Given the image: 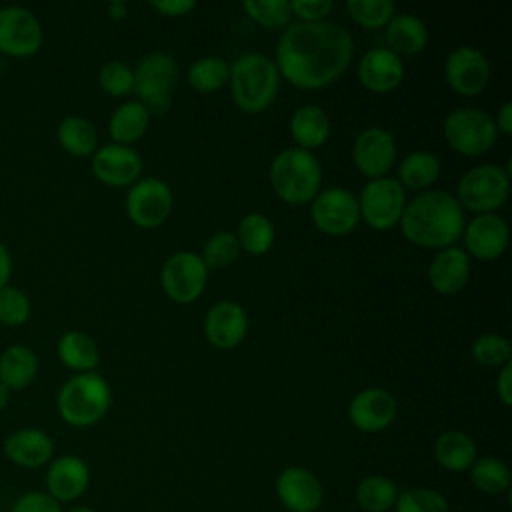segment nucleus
I'll use <instances>...</instances> for the list:
<instances>
[{
	"label": "nucleus",
	"instance_id": "1",
	"mask_svg": "<svg viewBox=\"0 0 512 512\" xmlns=\"http://www.w3.org/2000/svg\"><path fill=\"white\" fill-rule=\"evenodd\" d=\"M354 54L346 28L332 22H298L282 32L276 68L296 88L318 90L340 78Z\"/></svg>",
	"mask_w": 512,
	"mask_h": 512
},
{
	"label": "nucleus",
	"instance_id": "2",
	"mask_svg": "<svg viewBox=\"0 0 512 512\" xmlns=\"http://www.w3.org/2000/svg\"><path fill=\"white\" fill-rule=\"evenodd\" d=\"M402 234L422 248H448L464 232V210L458 200L444 190L418 194L404 206L400 218Z\"/></svg>",
	"mask_w": 512,
	"mask_h": 512
},
{
	"label": "nucleus",
	"instance_id": "3",
	"mask_svg": "<svg viewBox=\"0 0 512 512\" xmlns=\"http://www.w3.org/2000/svg\"><path fill=\"white\" fill-rule=\"evenodd\" d=\"M230 90L234 104L246 114L264 112L276 98L280 88V72L276 64L258 52L236 58L230 66Z\"/></svg>",
	"mask_w": 512,
	"mask_h": 512
},
{
	"label": "nucleus",
	"instance_id": "4",
	"mask_svg": "<svg viewBox=\"0 0 512 512\" xmlns=\"http://www.w3.org/2000/svg\"><path fill=\"white\" fill-rule=\"evenodd\" d=\"M270 184L280 200L294 206L306 204L320 192V162L308 150L286 148L270 164Z\"/></svg>",
	"mask_w": 512,
	"mask_h": 512
},
{
	"label": "nucleus",
	"instance_id": "5",
	"mask_svg": "<svg viewBox=\"0 0 512 512\" xmlns=\"http://www.w3.org/2000/svg\"><path fill=\"white\" fill-rule=\"evenodd\" d=\"M112 402L108 382L92 372L72 376L58 392L56 406L60 418L76 428H86L104 418Z\"/></svg>",
	"mask_w": 512,
	"mask_h": 512
},
{
	"label": "nucleus",
	"instance_id": "6",
	"mask_svg": "<svg viewBox=\"0 0 512 512\" xmlns=\"http://www.w3.org/2000/svg\"><path fill=\"white\" fill-rule=\"evenodd\" d=\"M508 170L496 164H480L470 168L456 186V200L462 210L476 214H490L500 208L508 198Z\"/></svg>",
	"mask_w": 512,
	"mask_h": 512
},
{
	"label": "nucleus",
	"instance_id": "7",
	"mask_svg": "<svg viewBox=\"0 0 512 512\" xmlns=\"http://www.w3.org/2000/svg\"><path fill=\"white\" fill-rule=\"evenodd\" d=\"M178 68L170 54L152 52L140 58L134 70V92L148 114H164L172 104Z\"/></svg>",
	"mask_w": 512,
	"mask_h": 512
},
{
	"label": "nucleus",
	"instance_id": "8",
	"mask_svg": "<svg viewBox=\"0 0 512 512\" xmlns=\"http://www.w3.org/2000/svg\"><path fill=\"white\" fill-rule=\"evenodd\" d=\"M444 138L456 152L480 156L496 144L498 130L488 112L480 108H456L444 120Z\"/></svg>",
	"mask_w": 512,
	"mask_h": 512
},
{
	"label": "nucleus",
	"instance_id": "9",
	"mask_svg": "<svg viewBox=\"0 0 512 512\" xmlns=\"http://www.w3.org/2000/svg\"><path fill=\"white\" fill-rule=\"evenodd\" d=\"M406 196L404 188L396 178H374L368 180L360 192L358 208L360 218L374 230L394 228L404 212Z\"/></svg>",
	"mask_w": 512,
	"mask_h": 512
},
{
	"label": "nucleus",
	"instance_id": "10",
	"mask_svg": "<svg viewBox=\"0 0 512 512\" xmlns=\"http://www.w3.org/2000/svg\"><path fill=\"white\" fill-rule=\"evenodd\" d=\"M208 268L194 252L182 250L172 254L160 272V282L166 296L178 304L194 302L206 286Z\"/></svg>",
	"mask_w": 512,
	"mask_h": 512
},
{
	"label": "nucleus",
	"instance_id": "11",
	"mask_svg": "<svg viewBox=\"0 0 512 512\" xmlns=\"http://www.w3.org/2000/svg\"><path fill=\"white\" fill-rule=\"evenodd\" d=\"M310 218L314 226L330 236L352 232L360 222L358 198L346 188H328L314 196Z\"/></svg>",
	"mask_w": 512,
	"mask_h": 512
},
{
	"label": "nucleus",
	"instance_id": "12",
	"mask_svg": "<svg viewBox=\"0 0 512 512\" xmlns=\"http://www.w3.org/2000/svg\"><path fill=\"white\" fill-rule=\"evenodd\" d=\"M172 210V192L158 178L136 180L126 196L128 218L140 228H158L166 222Z\"/></svg>",
	"mask_w": 512,
	"mask_h": 512
},
{
	"label": "nucleus",
	"instance_id": "13",
	"mask_svg": "<svg viewBox=\"0 0 512 512\" xmlns=\"http://www.w3.org/2000/svg\"><path fill=\"white\" fill-rule=\"evenodd\" d=\"M42 38V26L28 8H0V52L26 58L40 50Z\"/></svg>",
	"mask_w": 512,
	"mask_h": 512
},
{
	"label": "nucleus",
	"instance_id": "14",
	"mask_svg": "<svg viewBox=\"0 0 512 512\" xmlns=\"http://www.w3.org/2000/svg\"><path fill=\"white\" fill-rule=\"evenodd\" d=\"M444 78L454 92L462 96H476L488 86L490 64L478 48L458 46L446 58Z\"/></svg>",
	"mask_w": 512,
	"mask_h": 512
},
{
	"label": "nucleus",
	"instance_id": "15",
	"mask_svg": "<svg viewBox=\"0 0 512 512\" xmlns=\"http://www.w3.org/2000/svg\"><path fill=\"white\" fill-rule=\"evenodd\" d=\"M276 496L288 512H316L324 500V488L314 472L288 466L276 478Z\"/></svg>",
	"mask_w": 512,
	"mask_h": 512
},
{
	"label": "nucleus",
	"instance_id": "16",
	"mask_svg": "<svg viewBox=\"0 0 512 512\" xmlns=\"http://www.w3.org/2000/svg\"><path fill=\"white\" fill-rule=\"evenodd\" d=\"M352 160L370 180L382 178L396 160V142L392 134L378 126L362 130L352 144Z\"/></svg>",
	"mask_w": 512,
	"mask_h": 512
},
{
	"label": "nucleus",
	"instance_id": "17",
	"mask_svg": "<svg viewBox=\"0 0 512 512\" xmlns=\"http://www.w3.org/2000/svg\"><path fill=\"white\" fill-rule=\"evenodd\" d=\"M466 254L478 260H496L508 246V224L496 212L478 214L464 228Z\"/></svg>",
	"mask_w": 512,
	"mask_h": 512
},
{
	"label": "nucleus",
	"instance_id": "18",
	"mask_svg": "<svg viewBox=\"0 0 512 512\" xmlns=\"http://www.w3.org/2000/svg\"><path fill=\"white\" fill-rule=\"evenodd\" d=\"M92 174L108 186H128L140 178L142 158L130 146L106 144L94 152Z\"/></svg>",
	"mask_w": 512,
	"mask_h": 512
},
{
	"label": "nucleus",
	"instance_id": "19",
	"mask_svg": "<svg viewBox=\"0 0 512 512\" xmlns=\"http://www.w3.org/2000/svg\"><path fill=\"white\" fill-rule=\"evenodd\" d=\"M396 398L384 388L360 390L348 406L350 422L362 432H380L396 418Z\"/></svg>",
	"mask_w": 512,
	"mask_h": 512
},
{
	"label": "nucleus",
	"instance_id": "20",
	"mask_svg": "<svg viewBox=\"0 0 512 512\" xmlns=\"http://www.w3.org/2000/svg\"><path fill=\"white\" fill-rule=\"evenodd\" d=\"M248 330V316L244 308L232 300L216 302L204 318L206 340L220 350L236 348Z\"/></svg>",
	"mask_w": 512,
	"mask_h": 512
},
{
	"label": "nucleus",
	"instance_id": "21",
	"mask_svg": "<svg viewBox=\"0 0 512 512\" xmlns=\"http://www.w3.org/2000/svg\"><path fill=\"white\" fill-rule=\"evenodd\" d=\"M90 484V470L78 456L64 454L56 458L46 472V492L56 502L78 500Z\"/></svg>",
	"mask_w": 512,
	"mask_h": 512
},
{
	"label": "nucleus",
	"instance_id": "22",
	"mask_svg": "<svg viewBox=\"0 0 512 512\" xmlns=\"http://www.w3.org/2000/svg\"><path fill=\"white\" fill-rule=\"evenodd\" d=\"M358 78L370 92H392L404 78V66L400 56L388 48L368 50L358 64Z\"/></svg>",
	"mask_w": 512,
	"mask_h": 512
},
{
	"label": "nucleus",
	"instance_id": "23",
	"mask_svg": "<svg viewBox=\"0 0 512 512\" xmlns=\"http://www.w3.org/2000/svg\"><path fill=\"white\" fill-rule=\"evenodd\" d=\"M470 276V256L464 248L448 246L438 250L428 268V280L440 294L460 292Z\"/></svg>",
	"mask_w": 512,
	"mask_h": 512
},
{
	"label": "nucleus",
	"instance_id": "24",
	"mask_svg": "<svg viewBox=\"0 0 512 512\" xmlns=\"http://www.w3.org/2000/svg\"><path fill=\"white\" fill-rule=\"evenodd\" d=\"M6 458L22 468H38L54 454L52 438L38 428H20L4 440Z\"/></svg>",
	"mask_w": 512,
	"mask_h": 512
},
{
	"label": "nucleus",
	"instance_id": "25",
	"mask_svg": "<svg viewBox=\"0 0 512 512\" xmlns=\"http://www.w3.org/2000/svg\"><path fill=\"white\" fill-rule=\"evenodd\" d=\"M386 42L396 56H412L424 50L428 28L414 14H398L386 24Z\"/></svg>",
	"mask_w": 512,
	"mask_h": 512
},
{
	"label": "nucleus",
	"instance_id": "26",
	"mask_svg": "<svg viewBox=\"0 0 512 512\" xmlns=\"http://www.w3.org/2000/svg\"><path fill=\"white\" fill-rule=\"evenodd\" d=\"M290 132L298 148L310 152L328 140L330 120L320 106L306 104L294 110L290 118Z\"/></svg>",
	"mask_w": 512,
	"mask_h": 512
},
{
	"label": "nucleus",
	"instance_id": "27",
	"mask_svg": "<svg viewBox=\"0 0 512 512\" xmlns=\"http://www.w3.org/2000/svg\"><path fill=\"white\" fill-rule=\"evenodd\" d=\"M434 458L444 470H450V472L470 470V466L478 458L476 442L472 440V436L460 430L442 432L434 442Z\"/></svg>",
	"mask_w": 512,
	"mask_h": 512
},
{
	"label": "nucleus",
	"instance_id": "28",
	"mask_svg": "<svg viewBox=\"0 0 512 512\" xmlns=\"http://www.w3.org/2000/svg\"><path fill=\"white\" fill-rule=\"evenodd\" d=\"M38 358L22 344L8 346L0 356V382L8 390H22L36 378Z\"/></svg>",
	"mask_w": 512,
	"mask_h": 512
},
{
	"label": "nucleus",
	"instance_id": "29",
	"mask_svg": "<svg viewBox=\"0 0 512 512\" xmlns=\"http://www.w3.org/2000/svg\"><path fill=\"white\" fill-rule=\"evenodd\" d=\"M148 122L150 114L144 104H140L138 100H130L112 112L108 132L116 144L128 146L144 136Z\"/></svg>",
	"mask_w": 512,
	"mask_h": 512
},
{
	"label": "nucleus",
	"instance_id": "30",
	"mask_svg": "<svg viewBox=\"0 0 512 512\" xmlns=\"http://www.w3.org/2000/svg\"><path fill=\"white\" fill-rule=\"evenodd\" d=\"M58 356L64 366L80 372H92L100 360L98 346L96 342L80 332V330H70L60 336L58 340Z\"/></svg>",
	"mask_w": 512,
	"mask_h": 512
},
{
	"label": "nucleus",
	"instance_id": "31",
	"mask_svg": "<svg viewBox=\"0 0 512 512\" xmlns=\"http://www.w3.org/2000/svg\"><path fill=\"white\" fill-rule=\"evenodd\" d=\"M398 492V486L390 478L372 474L358 482L356 502L364 512H386L394 508Z\"/></svg>",
	"mask_w": 512,
	"mask_h": 512
},
{
	"label": "nucleus",
	"instance_id": "32",
	"mask_svg": "<svg viewBox=\"0 0 512 512\" xmlns=\"http://www.w3.org/2000/svg\"><path fill=\"white\" fill-rule=\"evenodd\" d=\"M438 176H440L438 158L424 150H416L404 156L398 168V182L414 190L432 186L438 180Z\"/></svg>",
	"mask_w": 512,
	"mask_h": 512
},
{
	"label": "nucleus",
	"instance_id": "33",
	"mask_svg": "<svg viewBox=\"0 0 512 512\" xmlns=\"http://www.w3.org/2000/svg\"><path fill=\"white\" fill-rule=\"evenodd\" d=\"M236 240L248 254L262 256L274 244V224L260 212H250L238 222Z\"/></svg>",
	"mask_w": 512,
	"mask_h": 512
},
{
	"label": "nucleus",
	"instance_id": "34",
	"mask_svg": "<svg viewBox=\"0 0 512 512\" xmlns=\"http://www.w3.org/2000/svg\"><path fill=\"white\" fill-rule=\"evenodd\" d=\"M58 142L72 156H88L96 152L98 134L96 128L80 116H68L58 126Z\"/></svg>",
	"mask_w": 512,
	"mask_h": 512
},
{
	"label": "nucleus",
	"instance_id": "35",
	"mask_svg": "<svg viewBox=\"0 0 512 512\" xmlns=\"http://www.w3.org/2000/svg\"><path fill=\"white\" fill-rule=\"evenodd\" d=\"M470 480L476 490L498 496L510 490V468L496 456H482L470 466Z\"/></svg>",
	"mask_w": 512,
	"mask_h": 512
},
{
	"label": "nucleus",
	"instance_id": "36",
	"mask_svg": "<svg viewBox=\"0 0 512 512\" xmlns=\"http://www.w3.org/2000/svg\"><path fill=\"white\" fill-rule=\"evenodd\" d=\"M230 76V66L218 56H204L198 58L188 68V84L196 92H216L220 90Z\"/></svg>",
	"mask_w": 512,
	"mask_h": 512
},
{
	"label": "nucleus",
	"instance_id": "37",
	"mask_svg": "<svg viewBox=\"0 0 512 512\" xmlns=\"http://www.w3.org/2000/svg\"><path fill=\"white\" fill-rule=\"evenodd\" d=\"M394 512H450L444 494L432 488L416 486L398 492Z\"/></svg>",
	"mask_w": 512,
	"mask_h": 512
},
{
	"label": "nucleus",
	"instance_id": "38",
	"mask_svg": "<svg viewBox=\"0 0 512 512\" xmlns=\"http://www.w3.org/2000/svg\"><path fill=\"white\" fill-rule=\"evenodd\" d=\"M510 356H512V346H510L508 338H504L502 334L486 332L472 342V358L480 366H486V368L500 366L502 368L504 364L510 362Z\"/></svg>",
	"mask_w": 512,
	"mask_h": 512
},
{
	"label": "nucleus",
	"instance_id": "39",
	"mask_svg": "<svg viewBox=\"0 0 512 512\" xmlns=\"http://www.w3.org/2000/svg\"><path fill=\"white\" fill-rule=\"evenodd\" d=\"M346 10L350 18L364 28H380L394 16V2L390 0H348Z\"/></svg>",
	"mask_w": 512,
	"mask_h": 512
},
{
	"label": "nucleus",
	"instance_id": "40",
	"mask_svg": "<svg viewBox=\"0 0 512 512\" xmlns=\"http://www.w3.org/2000/svg\"><path fill=\"white\" fill-rule=\"evenodd\" d=\"M240 256V244L236 234L232 232H216L212 234L202 248V262L206 268H222L232 264Z\"/></svg>",
	"mask_w": 512,
	"mask_h": 512
},
{
	"label": "nucleus",
	"instance_id": "41",
	"mask_svg": "<svg viewBox=\"0 0 512 512\" xmlns=\"http://www.w3.org/2000/svg\"><path fill=\"white\" fill-rule=\"evenodd\" d=\"M246 14L264 28H284L292 16L286 0H246Z\"/></svg>",
	"mask_w": 512,
	"mask_h": 512
},
{
	"label": "nucleus",
	"instance_id": "42",
	"mask_svg": "<svg viewBox=\"0 0 512 512\" xmlns=\"http://www.w3.org/2000/svg\"><path fill=\"white\" fill-rule=\"evenodd\" d=\"M98 84L110 96H126L134 92V70L120 60L106 62L98 72Z\"/></svg>",
	"mask_w": 512,
	"mask_h": 512
},
{
	"label": "nucleus",
	"instance_id": "43",
	"mask_svg": "<svg viewBox=\"0 0 512 512\" xmlns=\"http://www.w3.org/2000/svg\"><path fill=\"white\" fill-rule=\"evenodd\" d=\"M28 314H30V302L22 290L14 286L0 288V322L2 324L20 326L28 320Z\"/></svg>",
	"mask_w": 512,
	"mask_h": 512
},
{
	"label": "nucleus",
	"instance_id": "44",
	"mask_svg": "<svg viewBox=\"0 0 512 512\" xmlns=\"http://www.w3.org/2000/svg\"><path fill=\"white\" fill-rule=\"evenodd\" d=\"M12 512H62V508L60 502H56L48 492L32 490L14 502Z\"/></svg>",
	"mask_w": 512,
	"mask_h": 512
},
{
	"label": "nucleus",
	"instance_id": "45",
	"mask_svg": "<svg viewBox=\"0 0 512 512\" xmlns=\"http://www.w3.org/2000/svg\"><path fill=\"white\" fill-rule=\"evenodd\" d=\"M332 10L330 0H292L290 12L296 14L302 22H322L324 16Z\"/></svg>",
	"mask_w": 512,
	"mask_h": 512
},
{
	"label": "nucleus",
	"instance_id": "46",
	"mask_svg": "<svg viewBox=\"0 0 512 512\" xmlns=\"http://www.w3.org/2000/svg\"><path fill=\"white\" fill-rule=\"evenodd\" d=\"M152 8L164 16L174 18V16H184L190 10H194L196 2H192V0H154Z\"/></svg>",
	"mask_w": 512,
	"mask_h": 512
},
{
	"label": "nucleus",
	"instance_id": "47",
	"mask_svg": "<svg viewBox=\"0 0 512 512\" xmlns=\"http://www.w3.org/2000/svg\"><path fill=\"white\" fill-rule=\"evenodd\" d=\"M496 394L504 406L512 404V362L500 368V374L496 380Z\"/></svg>",
	"mask_w": 512,
	"mask_h": 512
},
{
	"label": "nucleus",
	"instance_id": "48",
	"mask_svg": "<svg viewBox=\"0 0 512 512\" xmlns=\"http://www.w3.org/2000/svg\"><path fill=\"white\" fill-rule=\"evenodd\" d=\"M498 134H510L512 132V102H504L498 110V116L494 118Z\"/></svg>",
	"mask_w": 512,
	"mask_h": 512
},
{
	"label": "nucleus",
	"instance_id": "49",
	"mask_svg": "<svg viewBox=\"0 0 512 512\" xmlns=\"http://www.w3.org/2000/svg\"><path fill=\"white\" fill-rule=\"evenodd\" d=\"M10 274H12V258H10L8 248L0 242V288L8 286Z\"/></svg>",
	"mask_w": 512,
	"mask_h": 512
},
{
	"label": "nucleus",
	"instance_id": "50",
	"mask_svg": "<svg viewBox=\"0 0 512 512\" xmlns=\"http://www.w3.org/2000/svg\"><path fill=\"white\" fill-rule=\"evenodd\" d=\"M106 12H108V18L110 20H124L126 18V14H128V6L124 4V2H110L108 6H106Z\"/></svg>",
	"mask_w": 512,
	"mask_h": 512
},
{
	"label": "nucleus",
	"instance_id": "51",
	"mask_svg": "<svg viewBox=\"0 0 512 512\" xmlns=\"http://www.w3.org/2000/svg\"><path fill=\"white\" fill-rule=\"evenodd\" d=\"M8 404V388L0 382V410Z\"/></svg>",
	"mask_w": 512,
	"mask_h": 512
},
{
	"label": "nucleus",
	"instance_id": "52",
	"mask_svg": "<svg viewBox=\"0 0 512 512\" xmlns=\"http://www.w3.org/2000/svg\"><path fill=\"white\" fill-rule=\"evenodd\" d=\"M66 512H96V510H94V508H90V506H82V504H78V506L68 508Z\"/></svg>",
	"mask_w": 512,
	"mask_h": 512
},
{
	"label": "nucleus",
	"instance_id": "53",
	"mask_svg": "<svg viewBox=\"0 0 512 512\" xmlns=\"http://www.w3.org/2000/svg\"><path fill=\"white\" fill-rule=\"evenodd\" d=\"M0 70H2V58H0Z\"/></svg>",
	"mask_w": 512,
	"mask_h": 512
}]
</instances>
